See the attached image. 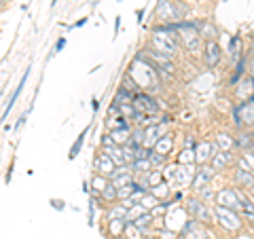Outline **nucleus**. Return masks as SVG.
<instances>
[{"label": "nucleus", "mask_w": 254, "mask_h": 239, "mask_svg": "<svg viewBox=\"0 0 254 239\" xmlns=\"http://www.w3.org/2000/svg\"><path fill=\"white\" fill-rule=\"evenodd\" d=\"M189 13V6L178 2V0H159L155 15L161 23H178L185 21V15Z\"/></svg>", "instance_id": "nucleus-1"}, {"label": "nucleus", "mask_w": 254, "mask_h": 239, "mask_svg": "<svg viewBox=\"0 0 254 239\" xmlns=\"http://www.w3.org/2000/svg\"><path fill=\"white\" fill-rule=\"evenodd\" d=\"M214 222L227 233H240L242 227H244V220L240 216L237 210L231 208H222V205H214Z\"/></svg>", "instance_id": "nucleus-2"}, {"label": "nucleus", "mask_w": 254, "mask_h": 239, "mask_svg": "<svg viewBox=\"0 0 254 239\" xmlns=\"http://www.w3.org/2000/svg\"><path fill=\"white\" fill-rule=\"evenodd\" d=\"M185 210L189 214V218H195V220H199V222H203V225H208V227L214 222V205L203 203L197 195L187 199Z\"/></svg>", "instance_id": "nucleus-3"}, {"label": "nucleus", "mask_w": 254, "mask_h": 239, "mask_svg": "<svg viewBox=\"0 0 254 239\" xmlns=\"http://www.w3.org/2000/svg\"><path fill=\"white\" fill-rule=\"evenodd\" d=\"M233 123L240 131H250L254 129V102H240L231 108Z\"/></svg>", "instance_id": "nucleus-4"}, {"label": "nucleus", "mask_w": 254, "mask_h": 239, "mask_svg": "<svg viewBox=\"0 0 254 239\" xmlns=\"http://www.w3.org/2000/svg\"><path fill=\"white\" fill-rule=\"evenodd\" d=\"M131 104H133V108H136L138 113H144V115H161V104H159V100L155 98L153 93H146V91L133 93Z\"/></svg>", "instance_id": "nucleus-5"}, {"label": "nucleus", "mask_w": 254, "mask_h": 239, "mask_svg": "<svg viewBox=\"0 0 254 239\" xmlns=\"http://www.w3.org/2000/svg\"><path fill=\"white\" fill-rule=\"evenodd\" d=\"M180 239H214L208 225L195 220V218H189L185 222V227L180 229Z\"/></svg>", "instance_id": "nucleus-6"}, {"label": "nucleus", "mask_w": 254, "mask_h": 239, "mask_svg": "<svg viewBox=\"0 0 254 239\" xmlns=\"http://www.w3.org/2000/svg\"><path fill=\"white\" fill-rule=\"evenodd\" d=\"M117 167L119 165L108 155L102 153V150L93 157V174H100V176H106L108 180H113V176L117 174Z\"/></svg>", "instance_id": "nucleus-7"}, {"label": "nucleus", "mask_w": 254, "mask_h": 239, "mask_svg": "<svg viewBox=\"0 0 254 239\" xmlns=\"http://www.w3.org/2000/svg\"><path fill=\"white\" fill-rule=\"evenodd\" d=\"M218 153H220V150H218V146H216V142H212V140H199V142H197V146H195L197 165L210 163Z\"/></svg>", "instance_id": "nucleus-8"}, {"label": "nucleus", "mask_w": 254, "mask_h": 239, "mask_svg": "<svg viewBox=\"0 0 254 239\" xmlns=\"http://www.w3.org/2000/svg\"><path fill=\"white\" fill-rule=\"evenodd\" d=\"M214 176H216V172L212 170V165H210V163L197 165V172H195V176H193V182H190V190H193V193H197L199 188L212 184Z\"/></svg>", "instance_id": "nucleus-9"}, {"label": "nucleus", "mask_w": 254, "mask_h": 239, "mask_svg": "<svg viewBox=\"0 0 254 239\" xmlns=\"http://www.w3.org/2000/svg\"><path fill=\"white\" fill-rule=\"evenodd\" d=\"M222 60V49L218 41H205L203 43V63L208 70H214Z\"/></svg>", "instance_id": "nucleus-10"}, {"label": "nucleus", "mask_w": 254, "mask_h": 239, "mask_svg": "<svg viewBox=\"0 0 254 239\" xmlns=\"http://www.w3.org/2000/svg\"><path fill=\"white\" fill-rule=\"evenodd\" d=\"M237 197H240V216L248 227H254V199H250L248 193H244V188H237Z\"/></svg>", "instance_id": "nucleus-11"}, {"label": "nucleus", "mask_w": 254, "mask_h": 239, "mask_svg": "<svg viewBox=\"0 0 254 239\" xmlns=\"http://www.w3.org/2000/svg\"><path fill=\"white\" fill-rule=\"evenodd\" d=\"M214 205H222V208H231V210L240 212V197H237V190L235 188H229V186L216 190Z\"/></svg>", "instance_id": "nucleus-12"}, {"label": "nucleus", "mask_w": 254, "mask_h": 239, "mask_svg": "<svg viewBox=\"0 0 254 239\" xmlns=\"http://www.w3.org/2000/svg\"><path fill=\"white\" fill-rule=\"evenodd\" d=\"M235 98L240 102H254V76L252 74H246L235 85Z\"/></svg>", "instance_id": "nucleus-13"}, {"label": "nucleus", "mask_w": 254, "mask_h": 239, "mask_svg": "<svg viewBox=\"0 0 254 239\" xmlns=\"http://www.w3.org/2000/svg\"><path fill=\"white\" fill-rule=\"evenodd\" d=\"M168 133V123H157L144 127V148H153L161 135Z\"/></svg>", "instance_id": "nucleus-14"}, {"label": "nucleus", "mask_w": 254, "mask_h": 239, "mask_svg": "<svg viewBox=\"0 0 254 239\" xmlns=\"http://www.w3.org/2000/svg\"><path fill=\"white\" fill-rule=\"evenodd\" d=\"M28 76H30V66L26 68V72H23V76H21L19 85L15 87V91L11 93V98H9V102H6V106H4V113H2V119H0V121H6V117H9V113L13 110V106L17 104V100H19V95H21V89H23V87H26V81H28Z\"/></svg>", "instance_id": "nucleus-15"}, {"label": "nucleus", "mask_w": 254, "mask_h": 239, "mask_svg": "<svg viewBox=\"0 0 254 239\" xmlns=\"http://www.w3.org/2000/svg\"><path fill=\"white\" fill-rule=\"evenodd\" d=\"M131 131H133V125L131 123H127L123 127H117V129H110V138H113V142L117 146H125V144H129L131 142Z\"/></svg>", "instance_id": "nucleus-16"}, {"label": "nucleus", "mask_w": 254, "mask_h": 239, "mask_svg": "<svg viewBox=\"0 0 254 239\" xmlns=\"http://www.w3.org/2000/svg\"><path fill=\"white\" fill-rule=\"evenodd\" d=\"M233 182H235L237 188H252L254 186V172L244 170V167H235Z\"/></svg>", "instance_id": "nucleus-17"}, {"label": "nucleus", "mask_w": 254, "mask_h": 239, "mask_svg": "<svg viewBox=\"0 0 254 239\" xmlns=\"http://www.w3.org/2000/svg\"><path fill=\"white\" fill-rule=\"evenodd\" d=\"M127 212H129V208H127L125 203L115 201V203L106 205V220H125Z\"/></svg>", "instance_id": "nucleus-18"}, {"label": "nucleus", "mask_w": 254, "mask_h": 239, "mask_svg": "<svg viewBox=\"0 0 254 239\" xmlns=\"http://www.w3.org/2000/svg\"><path fill=\"white\" fill-rule=\"evenodd\" d=\"M216 146L218 150H222V153H231V150L235 148V135L233 133H227V131H218L216 133Z\"/></svg>", "instance_id": "nucleus-19"}, {"label": "nucleus", "mask_w": 254, "mask_h": 239, "mask_svg": "<svg viewBox=\"0 0 254 239\" xmlns=\"http://www.w3.org/2000/svg\"><path fill=\"white\" fill-rule=\"evenodd\" d=\"M227 51H229V60H231L233 63H237V60L244 55V49H242V38L240 36H231L229 38V47H227Z\"/></svg>", "instance_id": "nucleus-20"}, {"label": "nucleus", "mask_w": 254, "mask_h": 239, "mask_svg": "<svg viewBox=\"0 0 254 239\" xmlns=\"http://www.w3.org/2000/svg\"><path fill=\"white\" fill-rule=\"evenodd\" d=\"M172 148H174V135H172L170 131L165 133V135H161V138H159V142L153 146V150H157V153H161V155H165V157L172 153Z\"/></svg>", "instance_id": "nucleus-21"}, {"label": "nucleus", "mask_w": 254, "mask_h": 239, "mask_svg": "<svg viewBox=\"0 0 254 239\" xmlns=\"http://www.w3.org/2000/svg\"><path fill=\"white\" fill-rule=\"evenodd\" d=\"M100 150H102L104 155H108L117 165H127V163H125V155H123V146L113 144V146H104V148H100Z\"/></svg>", "instance_id": "nucleus-22"}, {"label": "nucleus", "mask_w": 254, "mask_h": 239, "mask_svg": "<svg viewBox=\"0 0 254 239\" xmlns=\"http://www.w3.org/2000/svg\"><path fill=\"white\" fill-rule=\"evenodd\" d=\"M199 34H201L203 41H216L218 30H216V26H214V23H210L208 19H201V23H199Z\"/></svg>", "instance_id": "nucleus-23"}, {"label": "nucleus", "mask_w": 254, "mask_h": 239, "mask_svg": "<svg viewBox=\"0 0 254 239\" xmlns=\"http://www.w3.org/2000/svg\"><path fill=\"white\" fill-rule=\"evenodd\" d=\"M176 163H178V165H187V167H193V165H197L195 148H182L180 153H178Z\"/></svg>", "instance_id": "nucleus-24"}, {"label": "nucleus", "mask_w": 254, "mask_h": 239, "mask_svg": "<svg viewBox=\"0 0 254 239\" xmlns=\"http://www.w3.org/2000/svg\"><path fill=\"white\" fill-rule=\"evenodd\" d=\"M229 163H231V153H222V150H220V153L210 161V165H212V170H214V172L227 170Z\"/></svg>", "instance_id": "nucleus-25"}, {"label": "nucleus", "mask_w": 254, "mask_h": 239, "mask_svg": "<svg viewBox=\"0 0 254 239\" xmlns=\"http://www.w3.org/2000/svg\"><path fill=\"white\" fill-rule=\"evenodd\" d=\"M150 195H155L159 201H168V199H172V188H170V182H161V184H157L148 190Z\"/></svg>", "instance_id": "nucleus-26"}, {"label": "nucleus", "mask_w": 254, "mask_h": 239, "mask_svg": "<svg viewBox=\"0 0 254 239\" xmlns=\"http://www.w3.org/2000/svg\"><path fill=\"white\" fill-rule=\"evenodd\" d=\"M98 201H100V203H106V205L119 201V197H117V186L113 184V182H108V186L98 195Z\"/></svg>", "instance_id": "nucleus-27"}, {"label": "nucleus", "mask_w": 254, "mask_h": 239, "mask_svg": "<svg viewBox=\"0 0 254 239\" xmlns=\"http://www.w3.org/2000/svg\"><path fill=\"white\" fill-rule=\"evenodd\" d=\"M252 142H254V140H252V133H250V131H246V129L235 135V148H240L242 153H246V150H250Z\"/></svg>", "instance_id": "nucleus-28"}, {"label": "nucleus", "mask_w": 254, "mask_h": 239, "mask_svg": "<svg viewBox=\"0 0 254 239\" xmlns=\"http://www.w3.org/2000/svg\"><path fill=\"white\" fill-rule=\"evenodd\" d=\"M108 178L106 176H100V174H93L91 176V180H89V186H91V190H93V197H98L102 190H104L106 186H108Z\"/></svg>", "instance_id": "nucleus-29"}, {"label": "nucleus", "mask_w": 254, "mask_h": 239, "mask_svg": "<svg viewBox=\"0 0 254 239\" xmlns=\"http://www.w3.org/2000/svg\"><path fill=\"white\" fill-rule=\"evenodd\" d=\"M129 167H131L133 176H146V174H148L150 170H153V167H150L148 157H146V159H136V161H133Z\"/></svg>", "instance_id": "nucleus-30"}, {"label": "nucleus", "mask_w": 254, "mask_h": 239, "mask_svg": "<svg viewBox=\"0 0 254 239\" xmlns=\"http://www.w3.org/2000/svg\"><path fill=\"white\" fill-rule=\"evenodd\" d=\"M133 225H136L142 233H148L150 227L155 225V218H153V214H150V212H144L142 216H138L136 220H133Z\"/></svg>", "instance_id": "nucleus-31"}, {"label": "nucleus", "mask_w": 254, "mask_h": 239, "mask_svg": "<svg viewBox=\"0 0 254 239\" xmlns=\"http://www.w3.org/2000/svg\"><path fill=\"white\" fill-rule=\"evenodd\" d=\"M87 133H89V127H85V129L81 131V135L76 138V142H74L72 146H70V153H68V159H70V161H72V159H76V157H78V153H81V148H83V144H85Z\"/></svg>", "instance_id": "nucleus-32"}, {"label": "nucleus", "mask_w": 254, "mask_h": 239, "mask_svg": "<svg viewBox=\"0 0 254 239\" xmlns=\"http://www.w3.org/2000/svg\"><path fill=\"white\" fill-rule=\"evenodd\" d=\"M193 195H197L201 199L203 203H208V205H212V201L216 199V190L212 188V184H208V186H203V188H199L197 193H193Z\"/></svg>", "instance_id": "nucleus-33"}, {"label": "nucleus", "mask_w": 254, "mask_h": 239, "mask_svg": "<svg viewBox=\"0 0 254 239\" xmlns=\"http://www.w3.org/2000/svg\"><path fill=\"white\" fill-rule=\"evenodd\" d=\"M148 161H150V167H153V170H161V167L165 165V161H168V157L161 155V153H157V150H150Z\"/></svg>", "instance_id": "nucleus-34"}, {"label": "nucleus", "mask_w": 254, "mask_h": 239, "mask_svg": "<svg viewBox=\"0 0 254 239\" xmlns=\"http://www.w3.org/2000/svg\"><path fill=\"white\" fill-rule=\"evenodd\" d=\"M106 222H108V231L113 237L125 235V220H106Z\"/></svg>", "instance_id": "nucleus-35"}, {"label": "nucleus", "mask_w": 254, "mask_h": 239, "mask_svg": "<svg viewBox=\"0 0 254 239\" xmlns=\"http://www.w3.org/2000/svg\"><path fill=\"white\" fill-rule=\"evenodd\" d=\"M142 235H144V233H142V231L136 225H133V222H127L125 220V237L127 239H142Z\"/></svg>", "instance_id": "nucleus-36"}, {"label": "nucleus", "mask_w": 254, "mask_h": 239, "mask_svg": "<svg viewBox=\"0 0 254 239\" xmlns=\"http://www.w3.org/2000/svg\"><path fill=\"white\" fill-rule=\"evenodd\" d=\"M133 188H136V182H131V184H127V186L117 188V197H119V201H127V199L131 197Z\"/></svg>", "instance_id": "nucleus-37"}, {"label": "nucleus", "mask_w": 254, "mask_h": 239, "mask_svg": "<svg viewBox=\"0 0 254 239\" xmlns=\"http://www.w3.org/2000/svg\"><path fill=\"white\" fill-rule=\"evenodd\" d=\"M157 203H159V199H157L155 195H150V193H148V195H146L144 199H142V201H140L138 205H142V208H144L146 212H150V210H153V208H155V205H157Z\"/></svg>", "instance_id": "nucleus-38"}, {"label": "nucleus", "mask_w": 254, "mask_h": 239, "mask_svg": "<svg viewBox=\"0 0 254 239\" xmlns=\"http://www.w3.org/2000/svg\"><path fill=\"white\" fill-rule=\"evenodd\" d=\"M64 47H66V38H58V41H55V47H53V51H51V55H49V58H53V55L55 53H60V51H64Z\"/></svg>", "instance_id": "nucleus-39"}, {"label": "nucleus", "mask_w": 254, "mask_h": 239, "mask_svg": "<svg viewBox=\"0 0 254 239\" xmlns=\"http://www.w3.org/2000/svg\"><path fill=\"white\" fill-rule=\"evenodd\" d=\"M51 203H53V208H55V210H64V208H66V203H64L62 199H60V201H58V199H53Z\"/></svg>", "instance_id": "nucleus-40"}, {"label": "nucleus", "mask_w": 254, "mask_h": 239, "mask_svg": "<svg viewBox=\"0 0 254 239\" xmlns=\"http://www.w3.org/2000/svg\"><path fill=\"white\" fill-rule=\"evenodd\" d=\"M87 23V17L85 19H81V21H76V23H72V26H70V30H76V28H83Z\"/></svg>", "instance_id": "nucleus-41"}, {"label": "nucleus", "mask_w": 254, "mask_h": 239, "mask_svg": "<svg viewBox=\"0 0 254 239\" xmlns=\"http://www.w3.org/2000/svg\"><path fill=\"white\" fill-rule=\"evenodd\" d=\"M98 108H100V102L93 98V100H91V110H93V113H98Z\"/></svg>", "instance_id": "nucleus-42"}, {"label": "nucleus", "mask_w": 254, "mask_h": 239, "mask_svg": "<svg viewBox=\"0 0 254 239\" xmlns=\"http://www.w3.org/2000/svg\"><path fill=\"white\" fill-rule=\"evenodd\" d=\"M119 30H121V17L115 19V34H119Z\"/></svg>", "instance_id": "nucleus-43"}, {"label": "nucleus", "mask_w": 254, "mask_h": 239, "mask_svg": "<svg viewBox=\"0 0 254 239\" xmlns=\"http://www.w3.org/2000/svg\"><path fill=\"white\" fill-rule=\"evenodd\" d=\"M89 2H91V6H93V9H95V6H98V4H100V0H89Z\"/></svg>", "instance_id": "nucleus-44"}, {"label": "nucleus", "mask_w": 254, "mask_h": 239, "mask_svg": "<svg viewBox=\"0 0 254 239\" xmlns=\"http://www.w3.org/2000/svg\"><path fill=\"white\" fill-rule=\"evenodd\" d=\"M248 195H250V199H254V186H252V188H248Z\"/></svg>", "instance_id": "nucleus-45"}, {"label": "nucleus", "mask_w": 254, "mask_h": 239, "mask_svg": "<svg viewBox=\"0 0 254 239\" xmlns=\"http://www.w3.org/2000/svg\"><path fill=\"white\" fill-rule=\"evenodd\" d=\"M58 6V0H51V9H55Z\"/></svg>", "instance_id": "nucleus-46"}, {"label": "nucleus", "mask_w": 254, "mask_h": 239, "mask_svg": "<svg viewBox=\"0 0 254 239\" xmlns=\"http://www.w3.org/2000/svg\"><path fill=\"white\" fill-rule=\"evenodd\" d=\"M250 153L254 155V142H252V146H250Z\"/></svg>", "instance_id": "nucleus-47"}]
</instances>
